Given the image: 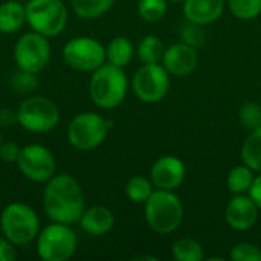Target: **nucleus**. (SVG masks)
Listing matches in <instances>:
<instances>
[{
	"instance_id": "4468645a",
	"label": "nucleus",
	"mask_w": 261,
	"mask_h": 261,
	"mask_svg": "<svg viewBox=\"0 0 261 261\" xmlns=\"http://www.w3.org/2000/svg\"><path fill=\"white\" fill-rule=\"evenodd\" d=\"M187 177L185 164L176 156L159 158L150 170V179L158 190L174 191L179 188Z\"/></svg>"
},
{
	"instance_id": "9d476101",
	"label": "nucleus",
	"mask_w": 261,
	"mask_h": 261,
	"mask_svg": "<svg viewBox=\"0 0 261 261\" xmlns=\"http://www.w3.org/2000/svg\"><path fill=\"white\" fill-rule=\"evenodd\" d=\"M64 63L78 72H93L106 63V46L93 37H73L63 47Z\"/></svg>"
},
{
	"instance_id": "c9c22d12",
	"label": "nucleus",
	"mask_w": 261,
	"mask_h": 261,
	"mask_svg": "<svg viewBox=\"0 0 261 261\" xmlns=\"http://www.w3.org/2000/svg\"><path fill=\"white\" fill-rule=\"evenodd\" d=\"M2 142H3V141H2V132H0V145H2Z\"/></svg>"
},
{
	"instance_id": "5701e85b",
	"label": "nucleus",
	"mask_w": 261,
	"mask_h": 261,
	"mask_svg": "<svg viewBox=\"0 0 261 261\" xmlns=\"http://www.w3.org/2000/svg\"><path fill=\"white\" fill-rule=\"evenodd\" d=\"M73 12L84 20H95L112 9L116 0H70Z\"/></svg>"
},
{
	"instance_id": "20e7f679",
	"label": "nucleus",
	"mask_w": 261,
	"mask_h": 261,
	"mask_svg": "<svg viewBox=\"0 0 261 261\" xmlns=\"http://www.w3.org/2000/svg\"><path fill=\"white\" fill-rule=\"evenodd\" d=\"M0 229L15 246H26L35 242L41 226L34 208L21 202L6 205L0 213Z\"/></svg>"
},
{
	"instance_id": "0eeeda50",
	"label": "nucleus",
	"mask_w": 261,
	"mask_h": 261,
	"mask_svg": "<svg viewBox=\"0 0 261 261\" xmlns=\"http://www.w3.org/2000/svg\"><path fill=\"white\" fill-rule=\"evenodd\" d=\"M24 8L31 29L47 38L60 35L67 24V8L63 0H28Z\"/></svg>"
},
{
	"instance_id": "393cba45",
	"label": "nucleus",
	"mask_w": 261,
	"mask_h": 261,
	"mask_svg": "<svg viewBox=\"0 0 261 261\" xmlns=\"http://www.w3.org/2000/svg\"><path fill=\"white\" fill-rule=\"evenodd\" d=\"M153 191H154V185L151 179L145 176H133L125 184V196L133 203H145Z\"/></svg>"
},
{
	"instance_id": "72a5a7b5",
	"label": "nucleus",
	"mask_w": 261,
	"mask_h": 261,
	"mask_svg": "<svg viewBox=\"0 0 261 261\" xmlns=\"http://www.w3.org/2000/svg\"><path fill=\"white\" fill-rule=\"evenodd\" d=\"M14 125H18L17 110L2 107L0 109V128H11Z\"/></svg>"
},
{
	"instance_id": "6e6552de",
	"label": "nucleus",
	"mask_w": 261,
	"mask_h": 261,
	"mask_svg": "<svg viewBox=\"0 0 261 261\" xmlns=\"http://www.w3.org/2000/svg\"><path fill=\"white\" fill-rule=\"evenodd\" d=\"M18 125L31 133L52 132L60 122L58 106L41 95L26 98L17 109Z\"/></svg>"
},
{
	"instance_id": "39448f33",
	"label": "nucleus",
	"mask_w": 261,
	"mask_h": 261,
	"mask_svg": "<svg viewBox=\"0 0 261 261\" xmlns=\"http://www.w3.org/2000/svg\"><path fill=\"white\" fill-rule=\"evenodd\" d=\"M35 249L43 261H67L78 249V239L70 225L50 222L40 229Z\"/></svg>"
},
{
	"instance_id": "c85d7f7f",
	"label": "nucleus",
	"mask_w": 261,
	"mask_h": 261,
	"mask_svg": "<svg viewBox=\"0 0 261 261\" xmlns=\"http://www.w3.org/2000/svg\"><path fill=\"white\" fill-rule=\"evenodd\" d=\"M11 86L17 93H31L38 87L37 73L18 69L11 78Z\"/></svg>"
},
{
	"instance_id": "bb28decb",
	"label": "nucleus",
	"mask_w": 261,
	"mask_h": 261,
	"mask_svg": "<svg viewBox=\"0 0 261 261\" xmlns=\"http://www.w3.org/2000/svg\"><path fill=\"white\" fill-rule=\"evenodd\" d=\"M228 8L239 20H254L261 14V0H228Z\"/></svg>"
},
{
	"instance_id": "f257e3e1",
	"label": "nucleus",
	"mask_w": 261,
	"mask_h": 261,
	"mask_svg": "<svg viewBox=\"0 0 261 261\" xmlns=\"http://www.w3.org/2000/svg\"><path fill=\"white\" fill-rule=\"evenodd\" d=\"M43 211L50 222L76 223L86 210L84 193L80 182L67 174H55L44 184L43 190Z\"/></svg>"
},
{
	"instance_id": "7ed1b4c3",
	"label": "nucleus",
	"mask_w": 261,
	"mask_h": 261,
	"mask_svg": "<svg viewBox=\"0 0 261 261\" xmlns=\"http://www.w3.org/2000/svg\"><path fill=\"white\" fill-rule=\"evenodd\" d=\"M144 216L156 234H173L184 222V205L174 191L154 188L144 203Z\"/></svg>"
},
{
	"instance_id": "ddd939ff",
	"label": "nucleus",
	"mask_w": 261,
	"mask_h": 261,
	"mask_svg": "<svg viewBox=\"0 0 261 261\" xmlns=\"http://www.w3.org/2000/svg\"><path fill=\"white\" fill-rule=\"evenodd\" d=\"M260 208L249 194H232L225 210V220L231 229L245 232L255 226Z\"/></svg>"
},
{
	"instance_id": "f704fd0d",
	"label": "nucleus",
	"mask_w": 261,
	"mask_h": 261,
	"mask_svg": "<svg viewBox=\"0 0 261 261\" xmlns=\"http://www.w3.org/2000/svg\"><path fill=\"white\" fill-rule=\"evenodd\" d=\"M248 194L252 197V200L257 203V206L260 208L261 211V173H258V176H255L254 184H252V187H251Z\"/></svg>"
},
{
	"instance_id": "9b49d317",
	"label": "nucleus",
	"mask_w": 261,
	"mask_h": 261,
	"mask_svg": "<svg viewBox=\"0 0 261 261\" xmlns=\"http://www.w3.org/2000/svg\"><path fill=\"white\" fill-rule=\"evenodd\" d=\"M132 89L136 98L142 102H159L170 90V73L162 63L142 64L133 75Z\"/></svg>"
},
{
	"instance_id": "473e14b6",
	"label": "nucleus",
	"mask_w": 261,
	"mask_h": 261,
	"mask_svg": "<svg viewBox=\"0 0 261 261\" xmlns=\"http://www.w3.org/2000/svg\"><path fill=\"white\" fill-rule=\"evenodd\" d=\"M17 249L15 245L11 243L5 236L0 237V261H15Z\"/></svg>"
},
{
	"instance_id": "dca6fc26",
	"label": "nucleus",
	"mask_w": 261,
	"mask_h": 261,
	"mask_svg": "<svg viewBox=\"0 0 261 261\" xmlns=\"http://www.w3.org/2000/svg\"><path fill=\"white\" fill-rule=\"evenodd\" d=\"M115 222L116 219L113 211L102 205H93L90 208H86L78 220L81 229L93 237L109 234L115 228Z\"/></svg>"
},
{
	"instance_id": "a211bd4d",
	"label": "nucleus",
	"mask_w": 261,
	"mask_h": 261,
	"mask_svg": "<svg viewBox=\"0 0 261 261\" xmlns=\"http://www.w3.org/2000/svg\"><path fill=\"white\" fill-rule=\"evenodd\" d=\"M26 23V8L18 0L0 3V32L11 35L18 32Z\"/></svg>"
},
{
	"instance_id": "7c9ffc66",
	"label": "nucleus",
	"mask_w": 261,
	"mask_h": 261,
	"mask_svg": "<svg viewBox=\"0 0 261 261\" xmlns=\"http://www.w3.org/2000/svg\"><path fill=\"white\" fill-rule=\"evenodd\" d=\"M180 40L193 47H199L205 43L206 40V35H205V31H203V26L200 24H196V23H191L187 20L185 24H182V29H180Z\"/></svg>"
},
{
	"instance_id": "f8f14e48",
	"label": "nucleus",
	"mask_w": 261,
	"mask_h": 261,
	"mask_svg": "<svg viewBox=\"0 0 261 261\" xmlns=\"http://www.w3.org/2000/svg\"><path fill=\"white\" fill-rule=\"evenodd\" d=\"M15 165L28 180L35 184H46L57 174V159L54 153L41 144L21 147Z\"/></svg>"
},
{
	"instance_id": "f03ea898",
	"label": "nucleus",
	"mask_w": 261,
	"mask_h": 261,
	"mask_svg": "<svg viewBox=\"0 0 261 261\" xmlns=\"http://www.w3.org/2000/svg\"><path fill=\"white\" fill-rule=\"evenodd\" d=\"M128 92V80L124 67L104 63L92 72L89 83V95L92 102L102 109L112 110L122 104Z\"/></svg>"
},
{
	"instance_id": "423d86ee",
	"label": "nucleus",
	"mask_w": 261,
	"mask_h": 261,
	"mask_svg": "<svg viewBox=\"0 0 261 261\" xmlns=\"http://www.w3.org/2000/svg\"><path fill=\"white\" fill-rule=\"evenodd\" d=\"M112 122L95 112L78 113L67 127L69 144L80 151H92L98 148L107 138Z\"/></svg>"
},
{
	"instance_id": "2eb2a0df",
	"label": "nucleus",
	"mask_w": 261,
	"mask_h": 261,
	"mask_svg": "<svg viewBox=\"0 0 261 261\" xmlns=\"http://www.w3.org/2000/svg\"><path fill=\"white\" fill-rule=\"evenodd\" d=\"M197 63H199V55L196 47L184 41L165 47L162 66L168 70L170 75H176V76L190 75L197 67Z\"/></svg>"
},
{
	"instance_id": "a878e982",
	"label": "nucleus",
	"mask_w": 261,
	"mask_h": 261,
	"mask_svg": "<svg viewBox=\"0 0 261 261\" xmlns=\"http://www.w3.org/2000/svg\"><path fill=\"white\" fill-rule=\"evenodd\" d=\"M168 9V0H139L138 14L142 20L148 23H156L162 20Z\"/></svg>"
},
{
	"instance_id": "4be33fe9",
	"label": "nucleus",
	"mask_w": 261,
	"mask_h": 261,
	"mask_svg": "<svg viewBox=\"0 0 261 261\" xmlns=\"http://www.w3.org/2000/svg\"><path fill=\"white\" fill-rule=\"evenodd\" d=\"M171 255L176 261H202L205 258V251L196 239L182 237L174 242Z\"/></svg>"
},
{
	"instance_id": "aec40b11",
	"label": "nucleus",
	"mask_w": 261,
	"mask_h": 261,
	"mask_svg": "<svg viewBox=\"0 0 261 261\" xmlns=\"http://www.w3.org/2000/svg\"><path fill=\"white\" fill-rule=\"evenodd\" d=\"M242 161L255 173H261V127L249 132L240 151Z\"/></svg>"
},
{
	"instance_id": "b1692460",
	"label": "nucleus",
	"mask_w": 261,
	"mask_h": 261,
	"mask_svg": "<svg viewBox=\"0 0 261 261\" xmlns=\"http://www.w3.org/2000/svg\"><path fill=\"white\" fill-rule=\"evenodd\" d=\"M164 52H165V46L162 40L156 35H145L136 47V54L142 64L162 63Z\"/></svg>"
},
{
	"instance_id": "cd10ccee",
	"label": "nucleus",
	"mask_w": 261,
	"mask_h": 261,
	"mask_svg": "<svg viewBox=\"0 0 261 261\" xmlns=\"http://www.w3.org/2000/svg\"><path fill=\"white\" fill-rule=\"evenodd\" d=\"M239 121L248 132L261 127V106L257 102H245L239 112Z\"/></svg>"
},
{
	"instance_id": "2f4dec72",
	"label": "nucleus",
	"mask_w": 261,
	"mask_h": 261,
	"mask_svg": "<svg viewBox=\"0 0 261 261\" xmlns=\"http://www.w3.org/2000/svg\"><path fill=\"white\" fill-rule=\"evenodd\" d=\"M21 147H18L15 142H2L0 145V159L5 164H15L20 156Z\"/></svg>"
},
{
	"instance_id": "412c9836",
	"label": "nucleus",
	"mask_w": 261,
	"mask_h": 261,
	"mask_svg": "<svg viewBox=\"0 0 261 261\" xmlns=\"http://www.w3.org/2000/svg\"><path fill=\"white\" fill-rule=\"evenodd\" d=\"M254 179H255V171L251 170L248 165L242 164L229 171L226 185L232 194H248L254 184Z\"/></svg>"
},
{
	"instance_id": "e433bc0d",
	"label": "nucleus",
	"mask_w": 261,
	"mask_h": 261,
	"mask_svg": "<svg viewBox=\"0 0 261 261\" xmlns=\"http://www.w3.org/2000/svg\"><path fill=\"white\" fill-rule=\"evenodd\" d=\"M171 2H184V0H171Z\"/></svg>"
},
{
	"instance_id": "6ab92c4d",
	"label": "nucleus",
	"mask_w": 261,
	"mask_h": 261,
	"mask_svg": "<svg viewBox=\"0 0 261 261\" xmlns=\"http://www.w3.org/2000/svg\"><path fill=\"white\" fill-rule=\"evenodd\" d=\"M135 52L136 50L130 38L115 37L106 46V61L118 67H125L133 60Z\"/></svg>"
},
{
	"instance_id": "c756f323",
	"label": "nucleus",
	"mask_w": 261,
	"mask_h": 261,
	"mask_svg": "<svg viewBox=\"0 0 261 261\" xmlns=\"http://www.w3.org/2000/svg\"><path fill=\"white\" fill-rule=\"evenodd\" d=\"M229 258L232 261H261V248L249 242L237 243L232 246Z\"/></svg>"
},
{
	"instance_id": "f3484780",
	"label": "nucleus",
	"mask_w": 261,
	"mask_h": 261,
	"mask_svg": "<svg viewBox=\"0 0 261 261\" xmlns=\"http://www.w3.org/2000/svg\"><path fill=\"white\" fill-rule=\"evenodd\" d=\"M225 11V0H184V17L196 24L208 26Z\"/></svg>"
},
{
	"instance_id": "1a4fd4ad",
	"label": "nucleus",
	"mask_w": 261,
	"mask_h": 261,
	"mask_svg": "<svg viewBox=\"0 0 261 261\" xmlns=\"http://www.w3.org/2000/svg\"><path fill=\"white\" fill-rule=\"evenodd\" d=\"M50 55L52 47L49 38L35 31L23 34L14 46V61L17 67L37 75L46 69Z\"/></svg>"
}]
</instances>
